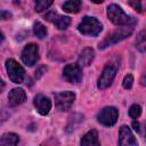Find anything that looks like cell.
I'll return each instance as SVG.
<instances>
[{"label":"cell","instance_id":"6da1fadb","mask_svg":"<svg viewBox=\"0 0 146 146\" xmlns=\"http://www.w3.org/2000/svg\"><path fill=\"white\" fill-rule=\"evenodd\" d=\"M119 65H120V58L117 56L113 57L104 67L99 79H98V88L100 90H104L106 88H108L112 82L114 81V78L116 75V72L119 70Z\"/></svg>","mask_w":146,"mask_h":146},{"label":"cell","instance_id":"7a4b0ae2","mask_svg":"<svg viewBox=\"0 0 146 146\" xmlns=\"http://www.w3.org/2000/svg\"><path fill=\"white\" fill-rule=\"evenodd\" d=\"M107 16L110 18V21L117 25V26H133V24L136 23V21L128 16L121 7H119L117 5H111L107 8Z\"/></svg>","mask_w":146,"mask_h":146},{"label":"cell","instance_id":"3957f363","mask_svg":"<svg viewBox=\"0 0 146 146\" xmlns=\"http://www.w3.org/2000/svg\"><path fill=\"white\" fill-rule=\"evenodd\" d=\"M78 30L83 35L96 36V35H98L100 33V31L103 30V26H102L100 22L97 18L86 16V17L82 18L81 23L79 24Z\"/></svg>","mask_w":146,"mask_h":146},{"label":"cell","instance_id":"277c9868","mask_svg":"<svg viewBox=\"0 0 146 146\" xmlns=\"http://www.w3.org/2000/svg\"><path fill=\"white\" fill-rule=\"evenodd\" d=\"M6 70L8 73L9 79L14 83H22L25 76L24 68L15 60V59H7L6 60Z\"/></svg>","mask_w":146,"mask_h":146},{"label":"cell","instance_id":"5b68a950","mask_svg":"<svg viewBox=\"0 0 146 146\" xmlns=\"http://www.w3.org/2000/svg\"><path fill=\"white\" fill-rule=\"evenodd\" d=\"M132 29H133V27L130 25V26H124V27H121V29L114 31L111 35H108V36L99 44V48H100V49H104V48H106V47H108V46H111V44H113V43H116V42H119V41H121V40L128 38V36L132 33Z\"/></svg>","mask_w":146,"mask_h":146},{"label":"cell","instance_id":"8992f818","mask_svg":"<svg viewBox=\"0 0 146 146\" xmlns=\"http://www.w3.org/2000/svg\"><path fill=\"white\" fill-rule=\"evenodd\" d=\"M119 117V112L113 106L104 107L97 115V120L99 123H102L105 127H112L116 123Z\"/></svg>","mask_w":146,"mask_h":146},{"label":"cell","instance_id":"52a82bcc","mask_svg":"<svg viewBox=\"0 0 146 146\" xmlns=\"http://www.w3.org/2000/svg\"><path fill=\"white\" fill-rule=\"evenodd\" d=\"M75 99V95L72 91H62L55 95V105L56 107L62 111H68L71 108V106L73 105Z\"/></svg>","mask_w":146,"mask_h":146},{"label":"cell","instance_id":"ba28073f","mask_svg":"<svg viewBox=\"0 0 146 146\" xmlns=\"http://www.w3.org/2000/svg\"><path fill=\"white\" fill-rule=\"evenodd\" d=\"M64 79L70 83H79L82 80V71L79 64H67L63 70Z\"/></svg>","mask_w":146,"mask_h":146},{"label":"cell","instance_id":"9c48e42d","mask_svg":"<svg viewBox=\"0 0 146 146\" xmlns=\"http://www.w3.org/2000/svg\"><path fill=\"white\" fill-rule=\"evenodd\" d=\"M21 57H22V60L25 65H27V66L34 65L39 59V48H38V46L34 44V43L27 44L23 49Z\"/></svg>","mask_w":146,"mask_h":146},{"label":"cell","instance_id":"30bf717a","mask_svg":"<svg viewBox=\"0 0 146 146\" xmlns=\"http://www.w3.org/2000/svg\"><path fill=\"white\" fill-rule=\"evenodd\" d=\"M119 145L121 146H136L137 140L133 137L131 130L127 125H122L119 131Z\"/></svg>","mask_w":146,"mask_h":146},{"label":"cell","instance_id":"8fae6325","mask_svg":"<svg viewBox=\"0 0 146 146\" xmlns=\"http://www.w3.org/2000/svg\"><path fill=\"white\" fill-rule=\"evenodd\" d=\"M46 18H47V21L52 22L55 24V26L57 29H59V30H64V29H66L71 24V18L70 17L60 16V15H58L55 11H50L49 14H47Z\"/></svg>","mask_w":146,"mask_h":146},{"label":"cell","instance_id":"7c38bea8","mask_svg":"<svg viewBox=\"0 0 146 146\" xmlns=\"http://www.w3.org/2000/svg\"><path fill=\"white\" fill-rule=\"evenodd\" d=\"M33 103H34V106H35L36 111L41 115L48 114L49 111H50V108H51V102L44 95H36L34 97V102Z\"/></svg>","mask_w":146,"mask_h":146},{"label":"cell","instance_id":"4fadbf2b","mask_svg":"<svg viewBox=\"0 0 146 146\" xmlns=\"http://www.w3.org/2000/svg\"><path fill=\"white\" fill-rule=\"evenodd\" d=\"M26 98V94L22 88H15L11 91H9L8 95V103L10 106H17L22 103H24Z\"/></svg>","mask_w":146,"mask_h":146},{"label":"cell","instance_id":"5bb4252c","mask_svg":"<svg viewBox=\"0 0 146 146\" xmlns=\"http://www.w3.org/2000/svg\"><path fill=\"white\" fill-rule=\"evenodd\" d=\"M94 57H95L94 49L87 47L81 51V54L79 56V59H78V64L80 66H89L91 64V62L94 60Z\"/></svg>","mask_w":146,"mask_h":146},{"label":"cell","instance_id":"9a60e30c","mask_svg":"<svg viewBox=\"0 0 146 146\" xmlns=\"http://www.w3.org/2000/svg\"><path fill=\"white\" fill-rule=\"evenodd\" d=\"M81 145H88V146H92V145H99V140H98V133L96 130H90L88 131L81 139Z\"/></svg>","mask_w":146,"mask_h":146},{"label":"cell","instance_id":"2e32d148","mask_svg":"<svg viewBox=\"0 0 146 146\" xmlns=\"http://www.w3.org/2000/svg\"><path fill=\"white\" fill-rule=\"evenodd\" d=\"M19 141V137L16 133H5L0 139V145L9 146V145H17Z\"/></svg>","mask_w":146,"mask_h":146},{"label":"cell","instance_id":"e0dca14e","mask_svg":"<svg viewBox=\"0 0 146 146\" xmlns=\"http://www.w3.org/2000/svg\"><path fill=\"white\" fill-rule=\"evenodd\" d=\"M81 8V0H68L63 5V9L66 13L75 14Z\"/></svg>","mask_w":146,"mask_h":146},{"label":"cell","instance_id":"ac0fdd59","mask_svg":"<svg viewBox=\"0 0 146 146\" xmlns=\"http://www.w3.org/2000/svg\"><path fill=\"white\" fill-rule=\"evenodd\" d=\"M33 32L34 34L39 38V39H43L46 35H47V29L46 26L40 23V22H35L34 25H33Z\"/></svg>","mask_w":146,"mask_h":146},{"label":"cell","instance_id":"d6986e66","mask_svg":"<svg viewBox=\"0 0 146 146\" xmlns=\"http://www.w3.org/2000/svg\"><path fill=\"white\" fill-rule=\"evenodd\" d=\"M129 5L137 11H146V0H129Z\"/></svg>","mask_w":146,"mask_h":146},{"label":"cell","instance_id":"ffe728a7","mask_svg":"<svg viewBox=\"0 0 146 146\" xmlns=\"http://www.w3.org/2000/svg\"><path fill=\"white\" fill-rule=\"evenodd\" d=\"M54 0H35V11L41 13L52 5Z\"/></svg>","mask_w":146,"mask_h":146},{"label":"cell","instance_id":"44dd1931","mask_svg":"<svg viewBox=\"0 0 146 146\" xmlns=\"http://www.w3.org/2000/svg\"><path fill=\"white\" fill-rule=\"evenodd\" d=\"M136 44H137L136 47L139 50H141V51L146 50V33L145 32L139 33V35H138V38L136 40Z\"/></svg>","mask_w":146,"mask_h":146},{"label":"cell","instance_id":"7402d4cb","mask_svg":"<svg viewBox=\"0 0 146 146\" xmlns=\"http://www.w3.org/2000/svg\"><path fill=\"white\" fill-rule=\"evenodd\" d=\"M140 114H141V107L139 105L133 104V105L130 106V108H129V115H130V117L137 119Z\"/></svg>","mask_w":146,"mask_h":146},{"label":"cell","instance_id":"603a6c76","mask_svg":"<svg viewBox=\"0 0 146 146\" xmlns=\"http://www.w3.org/2000/svg\"><path fill=\"white\" fill-rule=\"evenodd\" d=\"M132 83H133V76L131 74H128L124 76L123 79V88L125 89H130L132 87Z\"/></svg>","mask_w":146,"mask_h":146},{"label":"cell","instance_id":"cb8c5ba5","mask_svg":"<svg viewBox=\"0 0 146 146\" xmlns=\"http://www.w3.org/2000/svg\"><path fill=\"white\" fill-rule=\"evenodd\" d=\"M140 83H141V86H146V71L144 72V74L140 79Z\"/></svg>","mask_w":146,"mask_h":146},{"label":"cell","instance_id":"d4e9b609","mask_svg":"<svg viewBox=\"0 0 146 146\" xmlns=\"http://www.w3.org/2000/svg\"><path fill=\"white\" fill-rule=\"evenodd\" d=\"M132 127H133V129H135L136 131H139V123H138V122L133 121V122H132Z\"/></svg>","mask_w":146,"mask_h":146},{"label":"cell","instance_id":"484cf974","mask_svg":"<svg viewBox=\"0 0 146 146\" xmlns=\"http://www.w3.org/2000/svg\"><path fill=\"white\" fill-rule=\"evenodd\" d=\"M6 16H8V17H9V16H10V15H9V13L2 11V13H1V17H2V19H7V18H6Z\"/></svg>","mask_w":146,"mask_h":146},{"label":"cell","instance_id":"4316f807","mask_svg":"<svg viewBox=\"0 0 146 146\" xmlns=\"http://www.w3.org/2000/svg\"><path fill=\"white\" fill-rule=\"evenodd\" d=\"M92 2H95V3H102L104 0H91Z\"/></svg>","mask_w":146,"mask_h":146}]
</instances>
